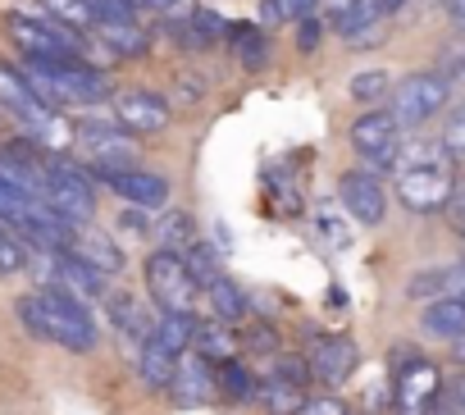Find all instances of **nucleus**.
Masks as SVG:
<instances>
[{
  "label": "nucleus",
  "mask_w": 465,
  "mask_h": 415,
  "mask_svg": "<svg viewBox=\"0 0 465 415\" xmlns=\"http://www.w3.org/2000/svg\"><path fill=\"white\" fill-rule=\"evenodd\" d=\"M19 320H24V329L33 333V338H46V342H55V347H64V351H92L96 347V320H92V311H87V301H78V297H69V292H60V288H37V292H28L24 301H19Z\"/></svg>",
  "instance_id": "nucleus-1"
},
{
  "label": "nucleus",
  "mask_w": 465,
  "mask_h": 415,
  "mask_svg": "<svg viewBox=\"0 0 465 415\" xmlns=\"http://www.w3.org/2000/svg\"><path fill=\"white\" fill-rule=\"evenodd\" d=\"M397 201L411 215H442V205L456 187V164L442 155V146H415L397 155Z\"/></svg>",
  "instance_id": "nucleus-2"
},
{
  "label": "nucleus",
  "mask_w": 465,
  "mask_h": 415,
  "mask_svg": "<svg viewBox=\"0 0 465 415\" xmlns=\"http://www.w3.org/2000/svg\"><path fill=\"white\" fill-rule=\"evenodd\" d=\"M46 211H55L64 224H87L96 215V187L92 173L78 169L64 155H46V187H42Z\"/></svg>",
  "instance_id": "nucleus-3"
},
{
  "label": "nucleus",
  "mask_w": 465,
  "mask_h": 415,
  "mask_svg": "<svg viewBox=\"0 0 465 415\" xmlns=\"http://www.w3.org/2000/svg\"><path fill=\"white\" fill-rule=\"evenodd\" d=\"M74 142H78V151L92 160L96 173L128 169L133 155H137V137H133L114 114H83V119L74 124Z\"/></svg>",
  "instance_id": "nucleus-4"
},
{
  "label": "nucleus",
  "mask_w": 465,
  "mask_h": 415,
  "mask_svg": "<svg viewBox=\"0 0 465 415\" xmlns=\"http://www.w3.org/2000/svg\"><path fill=\"white\" fill-rule=\"evenodd\" d=\"M447 101H451V83H447L438 69H415V74H406V78L392 87V114H397L401 133L433 124V119L447 110Z\"/></svg>",
  "instance_id": "nucleus-5"
},
{
  "label": "nucleus",
  "mask_w": 465,
  "mask_h": 415,
  "mask_svg": "<svg viewBox=\"0 0 465 415\" xmlns=\"http://www.w3.org/2000/svg\"><path fill=\"white\" fill-rule=\"evenodd\" d=\"M347 142H351V151L365 160V169L383 173V169H397V155H401V124H397L392 110L365 105V114L351 119Z\"/></svg>",
  "instance_id": "nucleus-6"
},
{
  "label": "nucleus",
  "mask_w": 465,
  "mask_h": 415,
  "mask_svg": "<svg viewBox=\"0 0 465 415\" xmlns=\"http://www.w3.org/2000/svg\"><path fill=\"white\" fill-rule=\"evenodd\" d=\"M146 292L160 311H192L196 297H201V283L187 274L183 256L178 252H151L146 256Z\"/></svg>",
  "instance_id": "nucleus-7"
},
{
  "label": "nucleus",
  "mask_w": 465,
  "mask_h": 415,
  "mask_svg": "<svg viewBox=\"0 0 465 415\" xmlns=\"http://www.w3.org/2000/svg\"><path fill=\"white\" fill-rule=\"evenodd\" d=\"M438 401H442V370L429 356H406L392 374L397 415H433Z\"/></svg>",
  "instance_id": "nucleus-8"
},
{
  "label": "nucleus",
  "mask_w": 465,
  "mask_h": 415,
  "mask_svg": "<svg viewBox=\"0 0 465 415\" xmlns=\"http://www.w3.org/2000/svg\"><path fill=\"white\" fill-rule=\"evenodd\" d=\"M338 196L347 205V215L356 224H365V229L383 224V215H388V187H383V178L374 169H347L338 178Z\"/></svg>",
  "instance_id": "nucleus-9"
},
{
  "label": "nucleus",
  "mask_w": 465,
  "mask_h": 415,
  "mask_svg": "<svg viewBox=\"0 0 465 415\" xmlns=\"http://www.w3.org/2000/svg\"><path fill=\"white\" fill-rule=\"evenodd\" d=\"M114 119H119L133 137H155V133H164V128H169L173 105H169L160 92L133 87V92H119V96H114Z\"/></svg>",
  "instance_id": "nucleus-10"
},
{
  "label": "nucleus",
  "mask_w": 465,
  "mask_h": 415,
  "mask_svg": "<svg viewBox=\"0 0 465 415\" xmlns=\"http://www.w3.org/2000/svg\"><path fill=\"white\" fill-rule=\"evenodd\" d=\"M356 361H361V351H356V342H351L347 333H320V338L311 342V351H306L311 379H320L324 388L347 383L351 370H356Z\"/></svg>",
  "instance_id": "nucleus-11"
},
{
  "label": "nucleus",
  "mask_w": 465,
  "mask_h": 415,
  "mask_svg": "<svg viewBox=\"0 0 465 415\" xmlns=\"http://www.w3.org/2000/svg\"><path fill=\"white\" fill-rule=\"evenodd\" d=\"M64 256L83 261V265H87V270H96L101 279H110V274H119V270H124V252H119V242H114L110 233L92 229V224H74V229H69Z\"/></svg>",
  "instance_id": "nucleus-12"
},
{
  "label": "nucleus",
  "mask_w": 465,
  "mask_h": 415,
  "mask_svg": "<svg viewBox=\"0 0 465 415\" xmlns=\"http://www.w3.org/2000/svg\"><path fill=\"white\" fill-rule=\"evenodd\" d=\"M42 151H46L42 142H24V137L0 146V173L37 201H42V187H46V155Z\"/></svg>",
  "instance_id": "nucleus-13"
},
{
  "label": "nucleus",
  "mask_w": 465,
  "mask_h": 415,
  "mask_svg": "<svg viewBox=\"0 0 465 415\" xmlns=\"http://www.w3.org/2000/svg\"><path fill=\"white\" fill-rule=\"evenodd\" d=\"M101 183H110V192L137 211H160L169 201V178L164 173H146V169H110V173H96Z\"/></svg>",
  "instance_id": "nucleus-14"
},
{
  "label": "nucleus",
  "mask_w": 465,
  "mask_h": 415,
  "mask_svg": "<svg viewBox=\"0 0 465 415\" xmlns=\"http://www.w3.org/2000/svg\"><path fill=\"white\" fill-rule=\"evenodd\" d=\"M333 33L347 46H383V10L379 0H347V5L333 15Z\"/></svg>",
  "instance_id": "nucleus-15"
},
{
  "label": "nucleus",
  "mask_w": 465,
  "mask_h": 415,
  "mask_svg": "<svg viewBox=\"0 0 465 415\" xmlns=\"http://www.w3.org/2000/svg\"><path fill=\"white\" fill-rule=\"evenodd\" d=\"M178 406H205V401H214V392H219V383H214V365L205 361V356H178V370H173V379H169V388H164Z\"/></svg>",
  "instance_id": "nucleus-16"
},
{
  "label": "nucleus",
  "mask_w": 465,
  "mask_h": 415,
  "mask_svg": "<svg viewBox=\"0 0 465 415\" xmlns=\"http://www.w3.org/2000/svg\"><path fill=\"white\" fill-rule=\"evenodd\" d=\"M420 329H424V338L460 342L465 338V297H433V301H424Z\"/></svg>",
  "instance_id": "nucleus-17"
},
{
  "label": "nucleus",
  "mask_w": 465,
  "mask_h": 415,
  "mask_svg": "<svg viewBox=\"0 0 465 415\" xmlns=\"http://www.w3.org/2000/svg\"><path fill=\"white\" fill-rule=\"evenodd\" d=\"M105 306H110V324L128 338V342H151L155 338V320L146 315V306L137 301V297H128V292H114V297H105Z\"/></svg>",
  "instance_id": "nucleus-18"
},
{
  "label": "nucleus",
  "mask_w": 465,
  "mask_h": 415,
  "mask_svg": "<svg viewBox=\"0 0 465 415\" xmlns=\"http://www.w3.org/2000/svg\"><path fill=\"white\" fill-rule=\"evenodd\" d=\"M252 401L265 410V415H302V406L311 401L306 397V388H297V383H283V379H261L256 388H252Z\"/></svg>",
  "instance_id": "nucleus-19"
},
{
  "label": "nucleus",
  "mask_w": 465,
  "mask_h": 415,
  "mask_svg": "<svg viewBox=\"0 0 465 415\" xmlns=\"http://www.w3.org/2000/svg\"><path fill=\"white\" fill-rule=\"evenodd\" d=\"M101 37H105V51L110 60H142L151 51V37L137 28V19H124V24H96Z\"/></svg>",
  "instance_id": "nucleus-20"
},
{
  "label": "nucleus",
  "mask_w": 465,
  "mask_h": 415,
  "mask_svg": "<svg viewBox=\"0 0 465 415\" xmlns=\"http://www.w3.org/2000/svg\"><path fill=\"white\" fill-rule=\"evenodd\" d=\"M196 315L192 311H160V320H155V342L164 347V351H173V356H183V351H192V342H196Z\"/></svg>",
  "instance_id": "nucleus-21"
},
{
  "label": "nucleus",
  "mask_w": 465,
  "mask_h": 415,
  "mask_svg": "<svg viewBox=\"0 0 465 415\" xmlns=\"http://www.w3.org/2000/svg\"><path fill=\"white\" fill-rule=\"evenodd\" d=\"M238 347H242V342H238V333H232L223 320L196 324V342H192V351H196V356H205L210 365H214V361H219V365H223V361H232V351H238Z\"/></svg>",
  "instance_id": "nucleus-22"
},
{
  "label": "nucleus",
  "mask_w": 465,
  "mask_h": 415,
  "mask_svg": "<svg viewBox=\"0 0 465 415\" xmlns=\"http://www.w3.org/2000/svg\"><path fill=\"white\" fill-rule=\"evenodd\" d=\"M173 370H178V356H173V351H164L155 338L137 347V374H142V383H146V388H160V392H164V388H169V379H173Z\"/></svg>",
  "instance_id": "nucleus-23"
},
{
  "label": "nucleus",
  "mask_w": 465,
  "mask_h": 415,
  "mask_svg": "<svg viewBox=\"0 0 465 415\" xmlns=\"http://www.w3.org/2000/svg\"><path fill=\"white\" fill-rule=\"evenodd\" d=\"M205 297H210V311H214V320H223V324H232V320H242L247 311H252V301H247V292L232 283V279H214L210 288H201Z\"/></svg>",
  "instance_id": "nucleus-24"
},
{
  "label": "nucleus",
  "mask_w": 465,
  "mask_h": 415,
  "mask_svg": "<svg viewBox=\"0 0 465 415\" xmlns=\"http://www.w3.org/2000/svg\"><path fill=\"white\" fill-rule=\"evenodd\" d=\"M397 83H392V74L388 69H361L356 78H351V101H361V105H379L388 92H392Z\"/></svg>",
  "instance_id": "nucleus-25"
},
{
  "label": "nucleus",
  "mask_w": 465,
  "mask_h": 415,
  "mask_svg": "<svg viewBox=\"0 0 465 415\" xmlns=\"http://www.w3.org/2000/svg\"><path fill=\"white\" fill-rule=\"evenodd\" d=\"M183 265H187V274L201 283V288H210L223 270H219V252L210 247V242H192L187 252H183Z\"/></svg>",
  "instance_id": "nucleus-26"
},
{
  "label": "nucleus",
  "mask_w": 465,
  "mask_h": 415,
  "mask_svg": "<svg viewBox=\"0 0 465 415\" xmlns=\"http://www.w3.org/2000/svg\"><path fill=\"white\" fill-rule=\"evenodd\" d=\"M192 242H196V220H192L187 211H173V215H169V220L160 224V247H164V252H178V256H183V252H187Z\"/></svg>",
  "instance_id": "nucleus-27"
},
{
  "label": "nucleus",
  "mask_w": 465,
  "mask_h": 415,
  "mask_svg": "<svg viewBox=\"0 0 465 415\" xmlns=\"http://www.w3.org/2000/svg\"><path fill=\"white\" fill-rule=\"evenodd\" d=\"M214 383H219V397H228V401H247L252 388H256V379H252L238 361H223V365L214 370Z\"/></svg>",
  "instance_id": "nucleus-28"
},
{
  "label": "nucleus",
  "mask_w": 465,
  "mask_h": 415,
  "mask_svg": "<svg viewBox=\"0 0 465 415\" xmlns=\"http://www.w3.org/2000/svg\"><path fill=\"white\" fill-rule=\"evenodd\" d=\"M438 146H442V155H447L451 164H465V101L442 119V137H438Z\"/></svg>",
  "instance_id": "nucleus-29"
},
{
  "label": "nucleus",
  "mask_w": 465,
  "mask_h": 415,
  "mask_svg": "<svg viewBox=\"0 0 465 415\" xmlns=\"http://www.w3.org/2000/svg\"><path fill=\"white\" fill-rule=\"evenodd\" d=\"M28 270V247L10 224H0V274H24Z\"/></svg>",
  "instance_id": "nucleus-30"
},
{
  "label": "nucleus",
  "mask_w": 465,
  "mask_h": 415,
  "mask_svg": "<svg viewBox=\"0 0 465 415\" xmlns=\"http://www.w3.org/2000/svg\"><path fill=\"white\" fill-rule=\"evenodd\" d=\"M42 5L60 19V24H69V28H92L96 19H92V10H87V0H42Z\"/></svg>",
  "instance_id": "nucleus-31"
},
{
  "label": "nucleus",
  "mask_w": 465,
  "mask_h": 415,
  "mask_svg": "<svg viewBox=\"0 0 465 415\" xmlns=\"http://www.w3.org/2000/svg\"><path fill=\"white\" fill-rule=\"evenodd\" d=\"M270 379H283V383H297V388H306V379H311V365H306V356H279L270 370H265Z\"/></svg>",
  "instance_id": "nucleus-32"
},
{
  "label": "nucleus",
  "mask_w": 465,
  "mask_h": 415,
  "mask_svg": "<svg viewBox=\"0 0 465 415\" xmlns=\"http://www.w3.org/2000/svg\"><path fill=\"white\" fill-rule=\"evenodd\" d=\"M228 33H232V46L242 51V64H261V55H265L261 42H265V37H261L252 24H238V28H228Z\"/></svg>",
  "instance_id": "nucleus-33"
},
{
  "label": "nucleus",
  "mask_w": 465,
  "mask_h": 415,
  "mask_svg": "<svg viewBox=\"0 0 465 415\" xmlns=\"http://www.w3.org/2000/svg\"><path fill=\"white\" fill-rule=\"evenodd\" d=\"M87 10L96 24H124V19H137V10L128 0H87Z\"/></svg>",
  "instance_id": "nucleus-34"
},
{
  "label": "nucleus",
  "mask_w": 465,
  "mask_h": 415,
  "mask_svg": "<svg viewBox=\"0 0 465 415\" xmlns=\"http://www.w3.org/2000/svg\"><path fill=\"white\" fill-rule=\"evenodd\" d=\"M438 74H442L451 87H456V83H465V42H456V46H447V51H442Z\"/></svg>",
  "instance_id": "nucleus-35"
},
{
  "label": "nucleus",
  "mask_w": 465,
  "mask_h": 415,
  "mask_svg": "<svg viewBox=\"0 0 465 415\" xmlns=\"http://www.w3.org/2000/svg\"><path fill=\"white\" fill-rule=\"evenodd\" d=\"M442 215H447V224H451L456 233H465V178H456V187H451V196H447V205H442Z\"/></svg>",
  "instance_id": "nucleus-36"
},
{
  "label": "nucleus",
  "mask_w": 465,
  "mask_h": 415,
  "mask_svg": "<svg viewBox=\"0 0 465 415\" xmlns=\"http://www.w3.org/2000/svg\"><path fill=\"white\" fill-rule=\"evenodd\" d=\"M302 415H351V406H347L342 397L324 392V397H311V401L302 406Z\"/></svg>",
  "instance_id": "nucleus-37"
},
{
  "label": "nucleus",
  "mask_w": 465,
  "mask_h": 415,
  "mask_svg": "<svg viewBox=\"0 0 465 415\" xmlns=\"http://www.w3.org/2000/svg\"><path fill=\"white\" fill-rule=\"evenodd\" d=\"M315 224H320V238H329L333 247H347V242H351V233H342V229H338L342 220H338V215L329 211V205H324V211L315 215Z\"/></svg>",
  "instance_id": "nucleus-38"
},
{
  "label": "nucleus",
  "mask_w": 465,
  "mask_h": 415,
  "mask_svg": "<svg viewBox=\"0 0 465 415\" xmlns=\"http://www.w3.org/2000/svg\"><path fill=\"white\" fill-rule=\"evenodd\" d=\"M238 342H242V347H252V351H270V347H279V338H274V329H270V324H261V329H252L247 338L238 333Z\"/></svg>",
  "instance_id": "nucleus-39"
},
{
  "label": "nucleus",
  "mask_w": 465,
  "mask_h": 415,
  "mask_svg": "<svg viewBox=\"0 0 465 415\" xmlns=\"http://www.w3.org/2000/svg\"><path fill=\"white\" fill-rule=\"evenodd\" d=\"M297 37H302V51H315V46H320V37H324V24H320L315 15H306V19H302V33H297Z\"/></svg>",
  "instance_id": "nucleus-40"
},
{
  "label": "nucleus",
  "mask_w": 465,
  "mask_h": 415,
  "mask_svg": "<svg viewBox=\"0 0 465 415\" xmlns=\"http://www.w3.org/2000/svg\"><path fill=\"white\" fill-rule=\"evenodd\" d=\"M442 10H447V24L456 33H465V0H442Z\"/></svg>",
  "instance_id": "nucleus-41"
},
{
  "label": "nucleus",
  "mask_w": 465,
  "mask_h": 415,
  "mask_svg": "<svg viewBox=\"0 0 465 415\" xmlns=\"http://www.w3.org/2000/svg\"><path fill=\"white\" fill-rule=\"evenodd\" d=\"M124 224H128V233H146V229H151V224H146V211H137V205L124 215Z\"/></svg>",
  "instance_id": "nucleus-42"
},
{
  "label": "nucleus",
  "mask_w": 465,
  "mask_h": 415,
  "mask_svg": "<svg viewBox=\"0 0 465 415\" xmlns=\"http://www.w3.org/2000/svg\"><path fill=\"white\" fill-rule=\"evenodd\" d=\"M401 5H406V0H379V10H383V19H392V15H397Z\"/></svg>",
  "instance_id": "nucleus-43"
},
{
  "label": "nucleus",
  "mask_w": 465,
  "mask_h": 415,
  "mask_svg": "<svg viewBox=\"0 0 465 415\" xmlns=\"http://www.w3.org/2000/svg\"><path fill=\"white\" fill-rule=\"evenodd\" d=\"M451 392H456V397L465 401V374H456V388H451Z\"/></svg>",
  "instance_id": "nucleus-44"
},
{
  "label": "nucleus",
  "mask_w": 465,
  "mask_h": 415,
  "mask_svg": "<svg viewBox=\"0 0 465 415\" xmlns=\"http://www.w3.org/2000/svg\"><path fill=\"white\" fill-rule=\"evenodd\" d=\"M460 261H465V233H460Z\"/></svg>",
  "instance_id": "nucleus-45"
}]
</instances>
